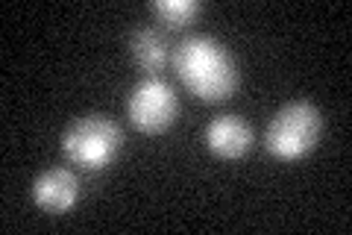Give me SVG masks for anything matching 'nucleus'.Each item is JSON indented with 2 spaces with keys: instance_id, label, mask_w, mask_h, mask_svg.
I'll return each mask as SVG.
<instances>
[{
  "instance_id": "obj_1",
  "label": "nucleus",
  "mask_w": 352,
  "mask_h": 235,
  "mask_svg": "<svg viewBox=\"0 0 352 235\" xmlns=\"http://www.w3.org/2000/svg\"><path fill=\"white\" fill-rule=\"evenodd\" d=\"M170 65L182 85L203 103H220L238 88V65L223 41L206 32L185 36L170 53Z\"/></svg>"
},
{
  "instance_id": "obj_2",
  "label": "nucleus",
  "mask_w": 352,
  "mask_h": 235,
  "mask_svg": "<svg viewBox=\"0 0 352 235\" xmlns=\"http://www.w3.org/2000/svg\"><path fill=\"white\" fill-rule=\"evenodd\" d=\"M323 136V112L311 100H288L264 130V147L273 159L296 162L308 156Z\"/></svg>"
},
{
  "instance_id": "obj_3",
  "label": "nucleus",
  "mask_w": 352,
  "mask_h": 235,
  "mask_svg": "<svg viewBox=\"0 0 352 235\" xmlns=\"http://www.w3.org/2000/svg\"><path fill=\"white\" fill-rule=\"evenodd\" d=\"M120 144H124V132L106 115H82L74 118L62 132V153L65 159L74 162L82 171H100V167L112 165Z\"/></svg>"
},
{
  "instance_id": "obj_4",
  "label": "nucleus",
  "mask_w": 352,
  "mask_h": 235,
  "mask_svg": "<svg viewBox=\"0 0 352 235\" xmlns=\"http://www.w3.org/2000/svg\"><path fill=\"white\" fill-rule=\"evenodd\" d=\"M176 115H179V97H176L173 85L162 76H141V80L129 88L126 94V118L129 124L156 136V132L168 130Z\"/></svg>"
},
{
  "instance_id": "obj_5",
  "label": "nucleus",
  "mask_w": 352,
  "mask_h": 235,
  "mask_svg": "<svg viewBox=\"0 0 352 235\" xmlns=\"http://www.w3.org/2000/svg\"><path fill=\"white\" fill-rule=\"evenodd\" d=\"M32 200L47 215H65L80 200V180L71 167H47L32 180Z\"/></svg>"
},
{
  "instance_id": "obj_6",
  "label": "nucleus",
  "mask_w": 352,
  "mask_h": 235,
  "mask_svg": "<svg viewBox=\"0 0 352 235\" xmlns=\"http://www.w3.org/2000/svg\"><path fill=\"white\" fill-rule=\"evenodd\" d=\"M206 147L217 159H241L252 150V127L241 115H217L206 124Z\"/></svg>"
},
{
  "instance_id": "obj_7",
  "label": "nucleus",
  "mask_w": 352,
  "mask_h": 235,
  "mask_svg": "<svg viewBox=\"0 0 352 235\" xmlns=\"http://www.w3.org/2000/svg\"><path fill=\"white\" fill-rule=\"evenodd\" d=\"M126 48H129V56L135 59V65L141 71H144L147 76H156L164 65L170 62V44L168 39L162 36L159 30H153V27H141L135 30L129 36L126 41Z\"/></svg>"
},
{
  "instance_id": "obj_8",
  "label": "nucleus",
  "mask_w": 352,
  "mask_h": 235,
  "mask_svg": "<svg viewBox=\"0 0 352 235\" xmlns=\"http://www.w3.org/2000/svg\"><path fill=\"white\" fill-rule=\"evenodd\" d=\"M150 12L156 15L164 27H188L191 21L203 12V6L197 0H153Z\"/></svg>"
}]
</instances>
